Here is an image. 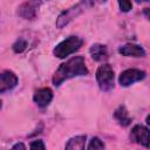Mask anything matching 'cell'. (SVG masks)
<instances>
[{
	"mask_svg": "<svg viewBox=\"0 0 150 150\" xmlns=\"http://www.w3.org/2000/svg\"><path fill=\"white\" fill-rule=\"evenodd\" d=\"M88 74V68L86 66L84 59L82 56H74L67 62L62 63L53 75L54 86L59 87L66 80L75 76H83Z\"/></svg>",
	"mask_w": 150,
	"mask_h": 150,
	"instance_id": "1",
	"label": "cell"
},
{
	"mask_svg": "<svg viewBox=\"0 0 150 150\" xmlns=\"http://www.w3.org/2000/svg\"><path fill=\"white\" fill-rule=\"evenodd\" d=\"M96 4V0H82L80 4L66 9L64 12H62L59 18L56 19V27L57 28H63L66 25H68L74 18H76L81 12L84 11L86 7H90L94 6Z\"/></svg>",
	"mask_w": 150,
	"mask_h": 150,
	"instance_id": "2",
	"label": "cell"
},
{
	"mask_svg": "<svg viewBox=\"0 0 150 150\" xmlns=\"http://www.w3.org/2000/svg\"><path fill=\"white\" fill-rule=\"evenodd\" d=\"M82 43H83V41H82L81 38L71 35V36L67 38L66 40L61 41L59 45H56L54 50H53V53H54V55L56 57L64 59L68 55H70V54L75 53L76 50H79L80 47L82 46Z\"/></svg>",
	"mask_w": 150,
	"mask_h": 150,
	"instance_id": "3",
	"label": "cell"
},
{
	"mask_svg": "<svg viewBox=\"0 0 150 150\" xmlns=\"http://www.w3.org/2000/svg\"><path fill=\"white\" fill-rule=\"evenodd\" d=\"M114 69L111 68L110 64L103 63L101 64L97 70H96V81L101 90L103 91H109L110 89L114 88Z\"/></svg>",
	"mask_w": 150,
	"mask_h": 150,
	"instance_id": "4",
	"label": "cell"
},
{
	"mask_svg": "<svg viewBox=\"0 0 150 150\" xmlns=\"http://www.w3.org/2000/svg\"><path fill=\"white\" fill-rule=\"evenodd\" d=\"M144 77H145V73L143 70L131 68V69H127L120 74L118 82L122 87H129L132 83L143 80Z\"/></svg>",
	"mask_w": 150,
	"mask_h": 150,
	"instance_id": "5",
	"label": "cell"
},
{
	"mask_svg": "<svg viewBox=\"0 0 150 150\" xmlns=\"http://www.w3.org/2000/svg\"><path fill=\"white\" fill-rule=\"evenodd\" d=\"M130 138H131V141H134L145 148L150 146V130L142 124H137L131 129Z\"/></svg>",
	"mask_w": 150,
	"mask_h": 150,
	"instance_id": "6",
	"label": "cell"
},
{
	"mask_svg": "<svg viewBox=\"0 0 150 150\" xmlns=\"http://www.w3.org/2000/svg\"><path fill=\"white\" fill-rule=\"evenodd\" d=\"M18 84V76L11 71V70H5L0 75V93L4 94L7 90L13 89Z\"/></svg>",
	"mask_w": 150,
	"mask_h": 150,
	"instance_id": "7",
	"label": "cell"
},
{
	"mask_svg": "<svg viewBox=\"0 0 150 150\" xmlns=\"http://www.w3.org/2000/svg\"><path fill=\"white\" fill-rule=\"evenodd\" d=\"M34 102L38 104V107L40 108H45L47 107L52 100H53V91L50 88H40L34 93L33 96Z\"/></svg>",
	"mask_w": 150,
	"mask_h": 150,
	"instance_id": "8",
	"label": "cell"
},
{
	"mask_svg": "<svg viewBox=\"0 0 150 150\" xmlns=\"http://www.w3.org/2000/svg\"><path fill=\"white\" fill-rule=\"evenodd\" d=\"M118 53L124 55V56H134V57H144L145 52L141 46L132 45V43H127L122 46L118 49Z\"/></svg>",
	"mask_w": 150,
	"mask_h": 150,
	"instance_id": "9",
	"label": "cell"
},
{
	"mask_svg": "<svg viewBox=\"0 0 150 150\" xmlns=\"http://www.w3.org/2000/svg\"><path fill=\"white\" fill-rule=\"evenodd\" d=\"M90 55L91 57L95 60V61H98V62H102V61H105L108 59V49H107V46L104 45H101V43H94L90 49Z\"/></svg>",
	"mask_w": 150,
	"mask_h": 150,
	"instance_id": "10",
	"label": "cell"
},
{
	"mask_svg": "<svg viewBox=\"0 0 150 150\" xmlns=\"http://www.w3.org/2000/svg\"><path fill=\"white\" fill-rule=\"evenodd\" d=\"M18 14L27 20H32L36 16V7L32 2H25L18 8Z\"/></svg>",
	"mask_w": 150,
	"mask_h": 150,
	"instance_id": "11",
	"label": "cell"
},
{
	"mask_svg": "<svg viewBox=\"0 0 150 150\" xmlns=\"http://www.w3.org/2000/svg\"><path fill=\"white\" fill-rule=\"evenodd\" d=\"M114 116H115V118L118 121V123H120L122 127H128V125L130 124V122H131V118L129 117L128 111H127V109H125L124 105H120V107L115 110Z\"/></svg>",
	"mask_w": 150,
	"mask_h": 150,
	"instance_id": "12",
	"label": "cell"
},
{
	"mask_svg": "<svg viewBox=\"0 0 150 150\" xmlns=\"http://www.w3.org/2000/svg\"><path fill=\"white\" fill-rule=\"evenodd\" d=\"M84 144H86V136L81 135V136H75L71 137L67 144H66V149L70 150V149H75V150H83L84 149Z\"/></svg>",
	"mask_w": 150,
	"mask_h": 150,
	"instance_id": "13",
	"label": "cell"
},
{
	"mask_svg": "<svg viewBox=\"0 0 150 150\" xmlns=\"http://www.w3.org/2000/svg\"><path fill=\"white\" fill-rule=\"evenodd\" d=\"M89 150H96V149H103L104 148V143L98 138V137H93L90 141H89V144L87 146Z\"/></svg>",
	"mask_w": 150,
	"mask_h": 150,
	"instance_id": "14",
	"label": "cell"
},
{
	"mask_svg": "<svg viewBox=\"0 0 150 150\" xmlns=\"http://www.w3.org/2000/svg\"><path fill=\"white\" fill-rule=\"evenodd\" d=\"M27 47V41L23 39H18L14 43H13V50L15 53H22Z\"/></svg>",
	"mask_w": 150,
	"mask_h": 150,
	"instance_id": "15",
	"label": "cell"
},
{
	"mask_svg": "<svg viewBox=\"0 0 150 150\" xmlns=\"http://www.w3.org/2000/svg\"><path fill=\"white\" fill-rule=\"evenodd\" d=\"M118 5H120L121 11L124 12V13L129 12L132 8V4H131L130 0H118Z\"/></svg>",
	"mask_w": 150,
	"mask_h": 150,
	"instance_id": "16",
	"label": "cell"
},
{
	"mask_svg": "<svg viewBox=\"0 0 150 150\" xmlns=\"http://www.w3.org/2000/svg\"><path fill=\"white\" fill-rule=\"evenodd\" d=\"M29 146H30V149H46V145H45V143L41 139L33 141Z\"/></svg>",
	"mask_w": 150,
	"mask_h": 150,
	"instance_id": "17",
	"label": "cell"
},
{
	"mask_svg": "<svg viewBox=\"0 0 150 150\" xmlns=\"http://www.w3.org/2000/svg\"><path fill=\"white\" fill-rule=\"evenodd\" d=\"M12 149H21V150H25L26 149V146H25V144H22V143H18V144H15V145H13V148Z\"/></svg>",
	"mask_w": 150,
	"mask_h": 150,
	"instance_id": "18",
	"label": "cell"
},
{
	"mask_svg": "<svg viewBox=\"0 0 150 150\" xmlns=\"http://www.w3.org/2000/svg\"><path fill=\"white\" fill-rule=\"evenodd\" d=\"M143 14L148 18V20H150V8H148V7L144 8V9H143Z\"/></svg>",
	"mask_w": 150,
	"mask_h": 150,
	"instance_id": "19",
	"label": "cell"
},
{
	"mask_svg": "<svg viewBox=\"0 0 150 150\" xmlns=\"http://www.w3.org/2000/svg\"><path fill=\"white\" fill-rule=\"evenodd\" d=\"M146 124H148V125H150V115L146 117Z\"/></svg>",
	"mask_w": 150,
	"mask_h": 150,
	"instance_id": "20",
	"label": "cell"
},
{
	"mask_svg": "<svg viewBox=\"0 0 150 150\" xmlns=\"http://www.w3.org/2000/svg\"><path fill=\"white\" fill-rule=\"evenodd\" d=\"M137 2H143V1H148V0H136Z\"/></svg>",
	"mask_w": 150,
	"mask_h": 150,
	"instance_id": "21",
	"label": "cell"
}]
</instances>
